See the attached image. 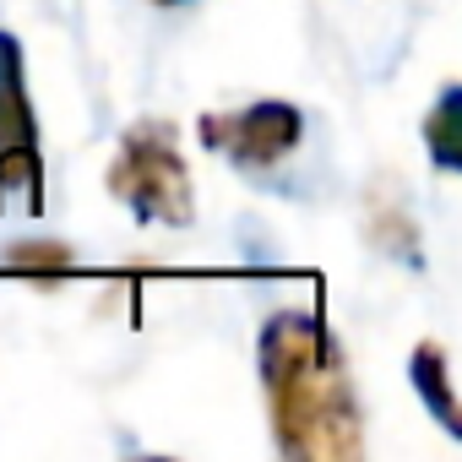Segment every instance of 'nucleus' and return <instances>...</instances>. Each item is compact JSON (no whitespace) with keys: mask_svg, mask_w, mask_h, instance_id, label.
I'll return each mask as SVG.
<instances>
[{"mask_svg":"<svg viewBox=\"0 0 462 462\" xmlns=\"http://www.w3.org/2000/svg\"><path fill=\"white\" fill-rule=\"evenodd\" d=\"M262 392L273 413V440L300 462H354L365 451V424L337 337L310 310L267 316L256 337Z\"/></svg>","mask_w":462,"mask_h":462,"instance_id":"1","label":"nucleus"},{"mask_svg":"<svg viewBox=\"0 0 462 462\" xmlns=\"http://www.w3.org/2000/svg\"><path fill=\"white\" fill-rule=\"evenodd\" d=\"M104 185H109L142 223H174V228H180V223H190V212H196L190 174H185V158H180V142H174V125H169V120H136V125L120 136Z\"/></svg>","mask_w":462,"mask_h":462,"instance_id":"2","label":"nucleus"},{"mask_svg":"<svg viewBox=\"0 0 462 462\" xmlns=\"http://www.w3.org/2000/svg\"><path fill=\"white\" fill-rule=\"evenodd\" d=\"M300 136H305V115L283 98H262V104L235 109V115H201V142L240 169L283 163L300 147Z\"/></svg>","mask_w":462,"mask_h":462,"instance_id":"3","label":"nucleus"},{"mask_svg":"<svg viewBox=\"0 0 462 462\" xmlns=\"http://www.w3.org/2000/svg\"><path fill=\"white\" fill-rule=\"evenodd\" d=\"M23 44L0 28V196H39V120L23 82Z\"/></svg>","mask_w":462,"mask_h":462,"instance_id":"4","label":"nucleus"},{"mask_svg":"<svg viewBox=\"0 0 462 462\" xmlns=\"http://www.w3.org/2000/svg\"><path fill=\"white\" fill-rule=\"evenodd\" d=\"M408 381H413V392L424 397V408L440 419V430H446V435H462L457 397H451V370H446V348H440V343H419V348H413Z\"/></svg>","mask_w":462,"mask_h":462,"instance_id":"5","label":"nucleus"},{"mask_svg":"<svg viewBox=\"0 0 462 462\" xmlns=\"http://www.w3.org/2000/svg\"><path fill=\"white\" fill-rule=\"evenodd\" d=\"M457 120H462V88L457 82H446L440 88V98H435V109H430V120H424V147H430V158H435V169H462V142H457Z\"/></svg>","mask_w":462,"mask_h":462,"instance_id":"6","label":"nucleus"},{"mask_svg":"<svg viewBox=\"0 0 462 462\" xmlns=\"http://www.w3.org/2000/svg\"><path fill=\"white\" fill-rule=\"evenodd\" d=\"M6 262H12L17 273H71V267H77V251L60 245V240H17V245L6 251Z\"/></svg>","mask_w":462,"mask_h":462,"instance_id":"7","label":"nucleus"},{"mask_svg":"<svg viewBox=\"0 0 462 462\" xmlns=\"http://www.w3.org/2000/svg\"><path fill=\"white\" fill-rule=\"evenodd\" d=\"M152 6H185V0H152Z\"/></svg>","mask_w":462,"mask_h":462,"instance_id":"8","label":"nucleus"}]
</instances>
